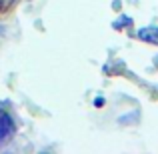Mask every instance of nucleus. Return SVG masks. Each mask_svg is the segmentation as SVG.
Listing matches in <instances>:
<instances>
[{"instance_id":"f257e3e1","label":"nucleus","mask_w":158,"mask_h":154,"mask_svg":"<svg viewBox=\"0 0 158 154\" xmlns=\"http://www.w3.org/2000/svg\"><path fill=\"white\" fill-rule=\"evenodd\" d=\"M14 132H16V126H14L12 116L8 114V112L0 110V146L8 142V140L14 136Z\"/></svg>"},{"instance_id":"f03ea898","label":"nucleus","mask_w":158,"mask_h":154,"mask_svg":"<svg viewBox=\"0 0 158 154\" xmlns=\"http://www.w3.org/2000/svg\"><path fill=\"white\" fill-rule=\"evenodd\" d=\"M138 38L142 42H148V44H156L158 46V26H144L138 30Z\"/></svg>"},{"instance_id":"7ed1b4c3","label":"nucleus","mask_w":158,"mask_h":154,"mask_svg":"<svg viewBox=\"0 0 158 154\" xmlns=\"http://www.w3.org/2000/svg\"><path fill=\"white\" fill-rule=\"evenodd\" d=\"M16 4V0H0V14H6L8 10H12Z\"/></svg>"},{"instance_id":"20e7f679","label":"nucleus","mask_w":158,"mask_h":154,"mask_svg":"<svg viewBox=\"0 0 158 154\" xmlns=\"http://www.w3.org/2000/svg\"><path fill=\"white\" fill-rule=\"evenodd\" d=\"M122 24H132V20L124 16V18H120V20H116V22H114V28H116V30H120V28H122Z\"/></svg>"}]
</instances>
